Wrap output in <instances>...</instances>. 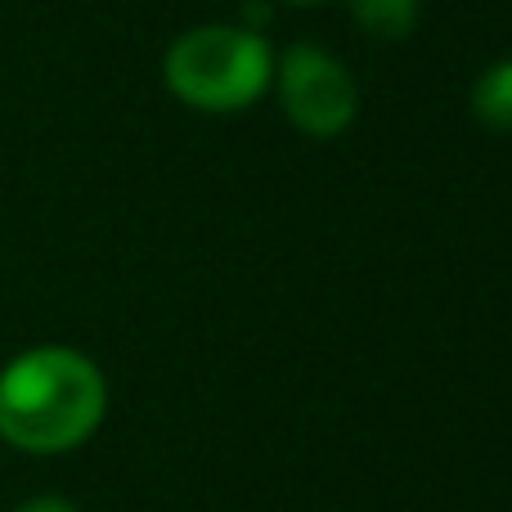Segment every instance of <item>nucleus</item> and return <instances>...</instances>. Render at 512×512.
<instances>
[{"mask_svg": "<svg viewBox=\"0 0 512 512\" xmlns=\"http://www.w3.org/2000/svg\"><path fill=\"white\" fill-rule=\"evenodd\" d=\"M104 373L72 346H32L0 369V436L27 454H63L99 432Z\"/></svg>", "mask_w": 512, "mask_h": 512, "instance_id": "nucleus-1", "label": "nucleus"}, {"mask_svg": "<svg viewBox=\"0 0 512 512\" xmlns=\"http://www.w3.org/2000/svg\"><path fill=\"white\" fill-rule=\"evenodd\" d=\"M162 77L171 95L198 113H239L270 90L274 59L265 36L252 27L207 23L171 41Z\"/></svg>", "mask_w": 512, "mask_h": 512, "instance_id": "nucleus-2", "label": "nucleus"}, {"mask_svg": "<svg viewBox=\"0 0 512 512\" xmlns=\"http://www.w3.org/2000/svg\"><path fill=\"white\" fill-rule=\"evenodd\" d=\"M274 86H279V104L297 131L328 140L342 135L360 113V90L355 77L346 72L342 59H333L319 45H292L283 59L274 63Z\"/></svg>", "mask_w": 512, "mask_h": 512, "instance_id": "nucleus-3", "label": "nucleus"}, {"mask_svg": "<svg viewBox=\"0 0 512 512\" xmlns=\"http://www.w3.org/2000/svg\"><path fill=\"white\" fill-rule=\"evenodd\" d=\"M472 113L490 131L512 135V59L495 63V68H486L477 77V86H472Z\"/></svg>", "mask_w": 512, "mask_h": 512, "instance_id": "nucleus-4", "label": "nucleus"}, {"mask_svg": "<svg viewBox=\"0 0 512 512\" xmlns=\"http://www.w3.org/2000/svg\"><path fill=\"white\" fill-rule=\"evenodd\" d=\"M351 14L373 41H405L418 27V0H351Z\"/></svg>", "mask_w": 512, "mask_h": 512, "instance_id": "nucleus-5", "label": "nucleus"}, {"mask_svg": "<svg viewBox=\"0 0 512 512\" xmlns=\"http://www.w3.org/2000/svg\"><path fill=\"white\" fill-rule=\"evenodd\" d=\"M18 512H77V504H68L63 495H36V499H27Z\"/></svg>", "mask_w": 512, "mask_h": 512, "instance_id": "nucleus-6", "label": "nucleus"}, {"mask_svg": "<svg viewBox=\"0 0 512 512\" xmlns=\"http://www.w3.org/2000/svg\"><path fill=\"white\" fill-rule=\"evenodd\" d=\"M288 5H319V0H288Z\"/></svg>", "mask_w": 512, "mask_h": 512, "instance_id": "nucleus-7", "label": "nucleus"}]
</instances>
